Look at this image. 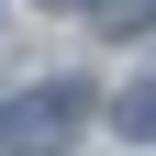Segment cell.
Segmentation results:
<instances>
[{
	"instance_id": "6da1fadb",
	"label": "cell",
	"mask_w": 156,
	"mask_h": 156,
	"mask_svg": "<svg viewBox=\"0 0 156 156\" xmlns=\"http://www.w3.org/2000/svg\"><path fill=\"white\" fill-rule=\"evenodd\" d=\"M78 134H89V89L78 78H45L23 101H0V156H67Z\"/></svg>"
},
{
	"instance_id": "7a4b0ae2",
	"label": "cell",
	"mask_w": 156,
	"mask_h": 156,
	"mask_svg": "<svg viewBox=\"0 0 156 156\" xmlns=\"http://www.w3.org/2000/svg\"><path fill=\"white\" fill-rule=\"evenodd\" d=\"M112 123H123L134 145H156V78H134V89H123V112H112Z\"/></svg>"
},
{
	"instance_id": "3957f363",
	"label": "cell",
	"mask_w": 156,
	"mask_h": 156,
	"mask_svg": "<svg viewBox=\"0 0 156 156\" xmlns=\"http://www.w3.org/2000/svg\"><path fill=\"white\" fill-rule=\"evenodd\" d=\"M101 11V34H156V0H89Z\"/></svg>"
}]
</instances>
